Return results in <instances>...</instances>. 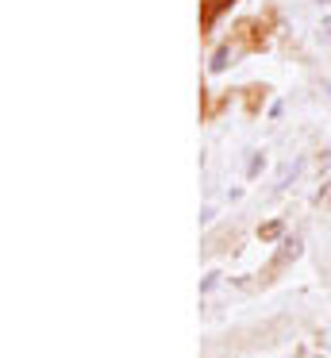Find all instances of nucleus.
Returning a JSON list of instances; mask_svg holds the SVG:
<instances>
[{
	"mask_svg": "<svg viewBox=\"0 0 331 358\" xmlns=\"http://www.w3.org/2000/svg\"><path fill=\"white\" fill-rule=\"evenodd\" d=\"M320 4H331V0H320Z\"/></svg>",
	"mask_w": 331,
	"mask_h": 358,
	"instance_id": "f03ea898",
	"label": "nucleus"
},
{
	"mask_svg": "<svg viewBox=\"0 0 331 358\" xmlns=\"http://www.w3.org/2000/svg\"><path fill=\"white\" fill-rule=\"evenodd\" d=\"M227 58H231V47H220V50H216V58H212V70H223Z\"/></svg>",
	"mask_w": 331,
	"mask_h": 358,
	"instance_id": "f257e3e1",
	"label": "nucleus"
}]
</instances>
